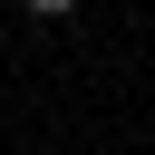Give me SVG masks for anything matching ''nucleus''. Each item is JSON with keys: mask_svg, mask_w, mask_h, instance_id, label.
<instances>
[{"mask_svg": "<svg viewBox=\"0 0 155 155\" xmlns=\"http://www.w3.org/2000/svg\"><path fill=\"white\" fill-rule=\"evenodd\" d=\"M19 10H29V19H68L78 0H19Z\"/></svg>", "mask_w": 155, "mask_h": 155, "instance_id": "1", "label": "nucleus"}]
</instances>
